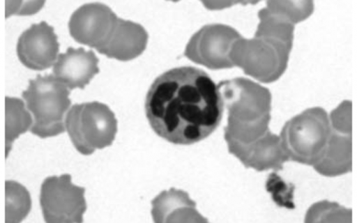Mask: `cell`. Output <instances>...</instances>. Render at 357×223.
Instances as JSON below:
<instances>
[{"instance_id": "6", "label": "cell", "mask_w": 357, "mask_h": 223, "mask_svg": "<svg viewBox=\"0 0 357 223\" xmlns=\"http://www.w3.org/2000/svg\"><path fill=\"white\" fill-rule=\"evenodd\" d=\"M65 124L75 148L86 155L110 146L118 129L114 112L98 102L75 105L67 114Z\"/></svg>"}, {"instance_id": "15", "label": "cell", "mask_w": 357, "mask_h": 223, "mask_svg": "<svg viewBox=\"0 0 357 223\" xmlns=\"http://www.w3.org/2000/svg\"><path fill=\"white\" fill-rule=\"evenodd\" d=\"M332 129V128H331ZM351 134L342 133L332 129L325 155L314 166L320 174L328 177L337 176L352 170Z\"/></svg>"}, {"instance_id": "14", "label": "cell", "mask_w": 357, "mask_h": 223, "mask_svg": "<svg viewBox=\"0 0 357 223\" xmlns=\"http://www.w3.org/2000/svg\"><path fill=\"white\" fill-rule=\"evenodd\" d=\"M153 221L163 222H207L196 209V203L187 192L172 188L152 201Z\"/></svg>"}, {"instance_id": "16", "label": "cell", "mask_w": 357, "mask_h": 223, "mask_svg": "<svg viewBox=\"0 0 357 223\" xmlns=\"http://www.w3.org/2000/svg\"><path fill=\"white\" fill-rule=\"evenodd\" d=\"M21 99L6 97V153L10 151L11 144L25 133L33 125V121Z\"/></svg>"}, {"instance_id": "9", "label": "cell", "mask_w": 357, "mask_h": 223, "mask_svg": "<svg viewBox=\"0 0 357 223\" xmlns=\"http://www.w3.org/2000/svg\"><path fill=\"white\" fill-rule=\"evenodd\" d=\"M118 20L114 11L104 4H86L73 14L69 22L70 33L76 42L99 52L113 36Z\"/></svg>"}, {"instance_id": "20", "label": "cell", "mask_w": 357, "mask_h": 223, "mask_svg": "<svg viewBox=\"0 0 357 223\" xmlns=\"http://www.w3.org/2000/svg\"><path fill=\"white\" fill-rule=\"evenodd\" d=\"M332 129L342 133L351 134V103L344 102L331 114Z\"/></svg>"}, {"instance_id": "17", "label": "cell", "mask_w": 357, "mask_h": 223, "mask_svg": "<svg viewBox=\"0 0 357 223\" xmlns=\"http://www.w3.org/2000/svg\"><path fill=\"white\" fill-rule=\"evenodd\" d=\"M7 222H19L25 219L31 207L26 188L14 181L6 183Z\"/></svg>"}, {"instance_id": "2", "label": "cell", "mask_w": 357, "mask_h": 223, "mask_svg": "<svg viewBox=\"0 0 357 223\" xmlns=\"http://www.w3.org/2000/svg\"><path fill=\"white\" fill-rule=\"evenodd\" d=\"M218 87L228 109V125L225 128L227 144H249L270 130L269 89L244 77L221 82Z\"/></svg>"}, {"instance_id": "8", "label": "cell", "mask_w": 357, "mask_h": 223, "mask_svg": "<svg viewBox=\"0 0 357 223\" xmlns=\"http://www.w3.org/2000/svg\"><path fill=\"white\" fill-rule=\"evenodd\" d=\"M85 189L73 184L70 174L51 176L44 180L40 206L47 222H82L86 210Z\"/></svg>"}, {"instance_id": "10", "label": "cell", "mask_w": 357, "mask_h": 223, "mask_svg": "<svg viewBox=\"0 0 357 223\" xmlns=\"http://www.w3.org/2000/svg\"><path fill=\"white\" fill-rule=\"evenodd\" d=\"M60 45L53 27L46 22L31 26L22 33L17 47L20 62L33 70H44L57 60Z\"/></svg>"}, {"instance_id": "12", "label": "cell", "mask_w": 357, "mask_h": 223, "mask_svg": "<svg viewBox=\"0 0 357 223\" xmlns=\"http://www.w3.org/2000/svg\"><path fill=\"white\" fill-rule=\"evenodd\" d=\"M98 62L92 50L70 47L65 54L59 55L54 65V77L70 89H83L99 72Z\"/></svg>"}, {"instance_id": "7", "label": "cell", "mask_w": 357, "mask_h": 223, "mask_svg": "<svg viewBox=\"0 0 357 223\" xmlns=\"http://www.w3.org/2000/svg\"><path fill=\"white\" fill-rule=\"evenodd\" d=\"M241 38V33L231 26L206 25L190 39L185 56L211 70L231 69L234 67L231 59V50Z\"/></svg>"}, {"instance_id": "3", "label": "cell", "mask_w": 357, "mask_h": 223, "mask_svg": "<svg viewBox=\"0 0 357 223\" xmlns=\"http://www.w3.org/2000/svg\"><path fill=\"white\" fill-rule=\"evenodd\" d=\"M331 132L327 112L312 107L287 121L280 138L289 160L315 166L325 155Z\"/></svg>"}, {"instance_id": "5", "label": "cell", "mask_w": 357, "mask_h": 223, "mask_svg": "<svg viewBox=\"0 0 357 223\" xmlns=\"http://www.w3.org/2000/svg\"><path fill=\"white\" fill-rule=\"evenodd\" d=\"M293 43L270 37H243L234 43L231 59L234 66L264 84L275 82L285 72Z\"/></svg>"}, {"instance_id": "4", "label": "cell", "mask_w": 357, "mask_h": 223, "mask_svg": "<svg viewBox=\"0 0 357 223\" xmlns=\"http://www.w3.org/2000/svg\"><path fill=\"white\" fill-rule=\"evenodd\" d=\"M70 93L52 75L31 80L22 98L33 117L30 130L42 139L53 137L65 132L64 116L71 105Z\"/></svg>"}, {"instance_id": "1", "label": "cell", "mask_w": 357, "mask_h": 223, "mask_svg": "<svg viewBox=\"0 0 357 223\" xmlns=\"http://www.w3.org/2000/svg\"><path fill=\"white\" fill-rule=\"evenodd\" d=\"M223 105L218 85L202 70L178 67L159 76L145 100L153 131L175 144L208 137L219 126Z\"/></svg>"}, {"instance_id": "19", "label": "cell", "mask_w": 357, "mask_h": 223, "mask_svg": "<svg viewBox=\"0 0 357 223\" xmlns=\"http://www.w3.org/2000/svg\"><path fill=\"white\" fill-rule=\"evenodd\" d=\"M266 191L271 194L273 200L279 206L294 209V193L295 185L285 183L275 173L270 174L266 183Z\"/></svg>"}, {"instance_id": "18", "label": "cell", "mask_w": 357, "mask_h": 223, "mask_svg": "<svg viewBox=\"0 0 357 223\" xmlns=\"http://www.w3.org/2000/svg\"><path fill=\"white\" fill-rule=\"evenodd\" d=\"M344 219H351V210L346 209L336 203L323 201L310 207L305 222H346Z\"/></svg>"}, {"instance_id": "11", "label": "cell", "mask_w": 357, "mask_h": 223, "mask_svg": "<svg viewBox=\"0 0 357 223\" xmlns=\"http://www.w3.org/2000/svg\"><path fill=\"white\" fill-rule=\"evenodd\" d=\"M229 152L247 167L257 171H282L289 159L281 138L268 131L261 139L249 144H228Z\"/></svg>"}, {"instance_id": "13", "label": "cell", "mask_w": 357, "mask_h": 223, "mask_svg": "<svg viewBox=\"0 0 357 223\" xmlns=\"http://www.w3.org/2000/svg\"><path fill=\"white\" fill-rule=\"evenodd\" d=\"M149 33L136 22L119 18L117 25L106 47L99 52L120 61L137 59L146 49Z\"/></svg>"}]
</instances>
